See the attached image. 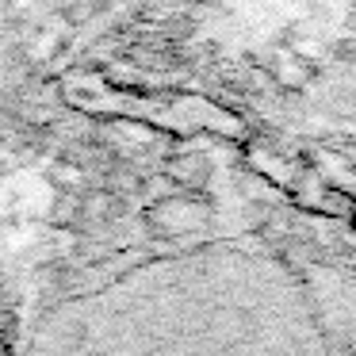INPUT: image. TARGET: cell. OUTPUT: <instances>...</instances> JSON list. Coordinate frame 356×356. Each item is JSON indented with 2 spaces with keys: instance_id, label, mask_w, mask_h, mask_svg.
Masks as SVG:
<instances>
[{
  "instance_id": "2",
  "label": "cell",
  "mask_w": 356,
  "mask_h": 356,
  "mask_svg": "<svg viewBox=\"0 0 356 356\" xmlns=\"http://www.w3.org/2000/svg\"><path fill=\"white\" fill-rule=\"evenodd\" d=\"M172 184H184V188H203L207 184V161L195 154H172L169 165H165Z\"/></svg>"
},
{
  "instance_id": "1",
  "label": "cell",
  "mask_w": 356,
  "mask_h": 356,
  "mask_svg": "<svg viewBox=\"0 0 356 356\" xmlns=\"http://www.w3.org/2000/svg\"><path fill=\"white\" fill-rule=\"evenodd\" d=\"M149 226H154L157 234H169V238H177V234H192V230H203L211 218V207L203 200H195V195H165L161 203H154L149 207Z\"/></svg>"
},
{
  "instance_id": "3",
  "label": "cell",
  "mask_w": 356,
  "mask_h": 356,
  "mask_svg": "<svg viewBox=\"0 0 356 356\" xmlns=\"http://www.w3.org/2000/svg\"><path fill=\"white\" fill-rule=\"evenodd\" d=\"M348 222H353V230H356V215H353V218H348Z\"/></svg>"
}]
</instances>
